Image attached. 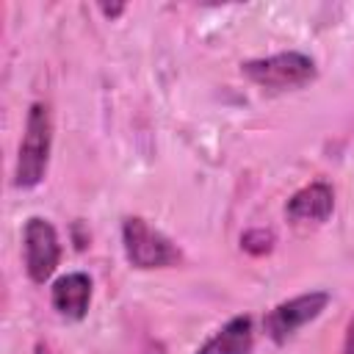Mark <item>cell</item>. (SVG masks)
<instances>
[{"label":"cell","mask_w":354,"mask_h":354,"mask_svg":"<svg viewBox=\"0 0 354 354\" xmlns=\"http://www.w3.org/2000/svg\"><path fill=\"white\" fill-rule=\"evenodd\" d=\"M53 147V116L44 102H33L25 119V133L17 152L14 166V185L17 188H33L44 180L47 160Z\"/></svg>","instance_id":"cell-1"},{"label":"cell","mask_w":354,"mask_h":354,"mask_svg":"<svg viewBox=\"0 0 354 354\" xmlns=\"http://www.w3.org/2000/svg\"><path fill=\"white\" fill-rule=\"evenodd\" d=\"M122 243L124 254L133 268H166L180 263V249L155 227H149L144 218L130 216L122 224Z\"/></svg>","instance_id":"cell-2"},{"label":"cell","mask_w":354,"mask_h":354,"mask_svg":"<svg viewBox=\"0 0 354 354\" xmlns=\"http://www.w3.org/2000/svg\"><path fill=\"white\" fill-rule=\"evenodd\" d=\"M243 75L263 86V88H271V91H285V88H299V86H307L313 77H315V61L304 53H277V55H268V58H254V61H246L243 66Z\"/></svg>","instance_id":"cell-3"},{"label":"cell","mask_w":354,"mask_h":354,"mask_svg":"<svg viewBox=\"0 0 354 354\" xmlns=\"http://www.w3.org/2000/svg\"><path fill=\"white\" fill-rule=\"evenodd\" d=\"M22 260L33 282H47L61 260V246L53 224L41 216H30L22 227Z\"/></svg>","instance_id":"cell-4"},{"label":"cell","mask_w":354,"mask_h":354,"mask_svg":"<svg viewBox=\"0 0 354 354\" xmlns=\"http://www.w3.org/2000/svg\"><path fill=\"white\" fill-rule=\"evenodd\" d=\"M329 304V293L324 290H310L301 296H293L282 304H277L266 318H263V329L274 343H285L288 337H293L304 324L315 321Z\"/></svg>","instance_id":"cell-5"},{"label":"cell","mask_w":354,"mask_h":354,"mask_svg":"<svg viewBox=\"0 0 354 354\" xmlns=\"http://www.w3.org/2000/svg\"><path fill=\"white\" fill-rule=\"evenodd\" d=\"M335 207V194L326 183H310L304 188H299L290 199H288V218L296 221V224H318V221H326L329 213Z\"/></svg>","instance_id":"cell-6"},{"label":"cell","mask_w":354,"mask_h":354,"mask_svg":"<svg viewBox=\"0 0 354 354\" xmlns=\"http://www.w3.org/2000/svg\"><path fill=\"white\" fill-rule=\"evenodd\" d=\"M53 307L58 310V315L69 318V321H80L88 310L91 301V279L83 271H72L55 279L53 290H50Z\"/></svg>","instance_id":"cell-7"},{"label":"cell","mask_w":354,"mask_h":354,"mask_svg":"<svg viewBox=\"0 0 354 354\" xmlns=\"http://www.w3.org/2000/svg\"><path fill=\"white\" fill-rule=\"evenodd\" d=\"M254 346V329L249 315H235L213 337H207L196 354H249Z\"/></svg>","instance_id":"cell-8"},{"label":"cell","mask_w":354,"mask_h":354,"mask_svg":"<svg viewBox=\"0 0 354 354\" xmlns=\"http://www.w3.org/2000/svg\"><path fill=\"white\" fill-rule=\"evenodd\" d=\"M271 246H274V235L266 230H249L241 235V249H246L252 254H266V252H271Z\"/></svg>","instance_id":"cell-9"},{"label":"cell","mask_w":354,"mask_h":354,"mask_svg":"<svg viewBox=\"0 0 354 354\" xmlns=\"http://www.w3.org/2000/svg\"><path fill=\"white\" fill-rule=\"evenodd\" d=\"M100 11H102V14L108 17V19H116V17H119V14L124 11V3H113V6L102 3V6H100Z\"/></svg>","instance_id":"cell-10"},{"label":"cell","mask_w":354,"mask_h":354,"mask_svg":"<svg viewBox=\"0 0 354 354\" xmlns=\"http://www.w3.org/2000/svg\"><path fill=\"white\" fill-rule=\"evenodd\" d=\"M343 354H354V318L346 329V343H343Z\"/></svg>","instance_id":"cell-11"},{"label":"cell","mask_w":354,"mask_h":354,"mask_svg":"<svg viewBox=\"0 0 354 354\" xmlns=\"http://www.w3.org/2000/svg\"><path fill=\"white\" fill-rule=\"evenodd\" d=\"M39 354H50V351H47V348H41V346H39Z\"/></svg>","instance_id":"cell-12"}]
</instances>
